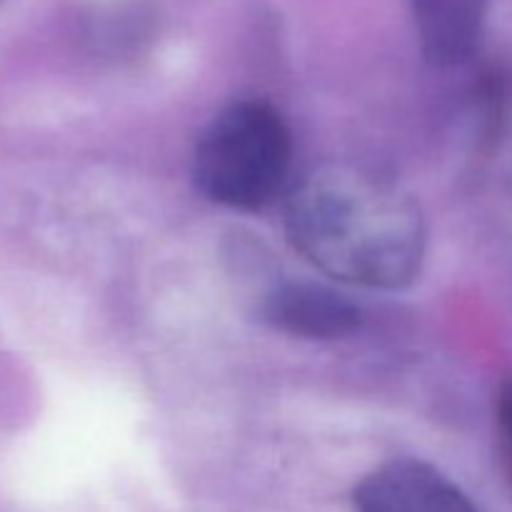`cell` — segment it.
Instances as JSON below:
<instances>
[{
  "mask_svg": "<svg viewBox=\"0 0 512 512\" xmlns=\"http://www.w3.org/2000/svg\"><path fill=\"white\" fill-rule=\"evenodd\" d=\"M285 230L313 268L365 290L408 288L428 253L418 200L393 178L350 160L315 165L295 183Z\"/></svg>",
  "mask_w": 512,
  "mask_h": 512,
  "instance_id": "6da1fadb",
  "label": "cell"
},
{
  "mask_svg": "<svg viewBox=\"0 0 512 512\" xmlns=\"http://www.w3.org/2000/svg\"><path fill=\"white\" fill-rule=\"evenodd\" d=\"M293 163L283 115L265 100H238L220 110L193 153V180L213 203L260 210L275 200Z\"/></svg>",
  "mask_w": 512,
  "mask_h": 512,
  "instance_id": "7a4b0ae2",
  "label": "cell"
},
{
  "mask_svg": "<svg viewBox=\"0 0 512 512\" xmlns=\"http://www.w3.org/2000/svg\"><path fill=\"white\" fill-rule=\"evenodd\" d=\"M355 512H478L468 495L423 460H390L365 475Z\"/></svg>",
  "mask_w": 512,
  "mask_h": 512,
  "instance_id": "3957f363",
  "label": "cell"
},
{
  "mask_svg": "<svg viewBox=\"0 0 512 512\" xmlns=\"http://www.w3.org/2000/svg\"><path fill=\"white\" fill-rule=\"evenodd\" d=\"M263 320L293 338L340 340L360 328L363 313L353 300L328 285L290 280L265 295Z\"/></svg>",
  "mask_w": 512,
  "mask_h": 512,
  "instance_id": "277c9868",
  "label": "cell"
},
{
  "mask_svg": "<svg viewBox=\"0 0 512 512\" xmlns=\"http://www.w3.org/2000/svg\"><path fill=\"white\" fill-rule=\"evenodd\" d=\"M413 10L425 58L448 68L478 48L488 0H413Z\"/></svg>",
  "mask_w": 512,
  "mask_h": 512,
  "instance_id": "5b68a950",
  "label": "cell"
},
{
  "mask_svg": "<svg viewBox=\"0 0 512 512\" xmlns=\"http://www.w3.org/2000/svg\"><path fill=\"white\" fill-rule=\"evenodd\" d=\"M495 433L505 480L512 488V373L505 375L495 398Z\"/></svg>",
  "mask_w": 512,
  "mask_h": 512,
  "instance_id": "8992f818",
  "label": "cell"
}]
</instances>
